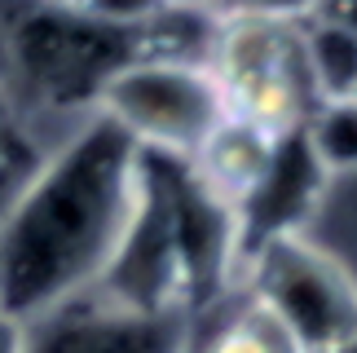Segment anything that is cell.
<instances>
[{"instance_id":"cell-1","label":"cell","mask_w":357,"mask_h":353,"mask_svg":"<svg viewBox=\"0 0 357 353\" xmlns=\"http://www.w3.org/2000/svg\"><path fill=\"white\" fill-rule=\"evenodd\" d=\"M146 155L93 111L0 221V309L40 318L102 287L137 221Z\"/></svg>"},{"instance_id":"cell-2","label":"cell","mask_w":357,"mask_h":353,"mask_svg":"<svg viewBox=\"0 0 357 353\" xmlns=\"http://www.w3.org/2000/svg\"><path fill=\"white\" fill-rule=\"evenodd\" d=\"M208 71L221 93L225 119H238L273 142L300 137L322 106L309 71L305 22L287 13L256 9L216 22Z\"/></svg>"},{"instance_id":"cell-3","label":"cell","mask_w":357,"mask_h":353,"mask_svg":"<svg viewBox=\"0 0 357 353\" xmlns=\"http://www.w3.org/2000/svg\"><path fill=\"white\" fill-rule=\"evenodd\" d=\"M93 111L111 119L142 155L168 164H190L225 119L208 62L159 58V53L119 66L98 93Z\"/></svg>"},{"instance_id":"cell-4","label":"cell","mask_w":357,"mask_h":353,"mask_svg":"<svg viewBox=\"0 0 357 353\" xmlns=\"http://www.w3.org/2000/svg\"><path fill=\"white\" fill-rule=\"evenodd\" d=\"M229 287H247L300 353H353V274L300 234H273L243 256Z\"/></svg>"},{"instance_id":"cell-5","label":"cell","mask_w":357,"mask_h":353,"mask_svg":"<svg viewBox=\"0 0 357 353\" xmlns=\"http://www.w3.org/2000/svg\"><path fill=\"white\" fill-rule=\"evenodd\" d=\"M185 314H155L93 287L31 318V353H185Z\"/></svg>"},{"instance_id":"cell-6","label":"cell","mask_w":357,"mask_h":353,"mask_svg":"<svg viewBox=\"0 0 357 353\" xmlns=\"http://www.w3.org/2000/svg\"><path fill=\"white\" fill-rule=\"evenodd\" d=\"M278 151H282V142L238 124V119H221L185 168L212 203H221L225 212L238 216L260 195V186L269 181L273 164H278Z\"/></svg>"},{"instance_id":"cell-7","label":"cell","mask_w":357,"mask_h":353,"mask_svg":"<svg viewBox=\"0 0 357 353\" xmlns=\"http://www.w3.org/2000/svg\"><path fill=\"white\" fill-rule=\"evenodd\" d=\"M185 353H300V349L252 292L229 287L190 318Z\"/></svg>"},{"instance_id":"cell-8","label":"cell","mask_w":357,"mask_h":353,"mask_svg":"<svg viewBox=\"0 0 357 353\" xmlns=\"http://www.w3.org/2000/svg\"><path fill=\"white\" fill-rule=\"evenodd\" d=\"M58 142L62 137H53L40 119L26 115L0 80V221L13 212V203L36 181V172L45 168V159Z\"/></svg>"},{"instance_id":"cell-9","label":"cell","mask_w":357,"mask_h":353,"mask_svg":"<svg viewBox=\"0 0 357 353\" xmlns=\"http://www.w3.org/2000/svg\"><path fill=\"white\" fill-rule=\"evenodd\" d=\"M309 71L322 106L353 102V31L344 22H305Z\"/></svg>"},{"instance_id":"cell-10","label":"cell","mask_w":357,"mask_h":353,"mask_svg":"<svg viewBox=\"0 0 357 353\" xmlns=\"http://www.w3.org/2000/svg\"><path fill=\"white\" fill-rule=\"evenodd\" d=\"M0 353H31V322L0 309Z\"/></svg>"}]
</instances>
